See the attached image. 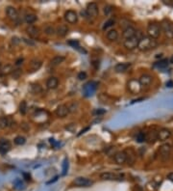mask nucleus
I'll return each instance as SVG.
<instances>
[{
    "label": "nucleus",
    "instance_id": "obj_1",
    "mask_svg": "<svg viewBox=\"0 0 173 191\" xmlns=\"http://www.w3.org/2000/svg\"><path fill=\"white\" fill-rule=\"evenodd\" d=\"M157 46V42L154 39H151L149 37H142L138 42V49L141 51H147L150 49H153Z\"/></svg>",
    "mask_w": 173,
    "mask_h": 191
},
{
    "label": "nucleus",
    "instance_id": "obj_2",
    "mask_svg": "<svg viewBox=\"0 0 173 191\" xmlns=\"http://www.w3.org/2000/svg\"><path fill=\"white\" fill-rule=\"evenodd\" d=\"M147 34H148V37L151 39H157L159 38L160 34H161V27L158 23H150L147 27Z\"/></svg>",
    "mask_w": 173,
    "mask_h": 191
},
{
    "label": "nucleus",
    "instance_id": "obj_3",
    "mask_svg": "<svg viewBox=\"0 0 173 191\" xmlns=\"http://www.w3.org/2000/svg\"><path fill=\"white\" fill-rule=\"evenodd\" d=\"M140 40V36H138L136 34V36H134L130 39H127V40L124 41V46L129 50H133V49H135L136 47H138Z\"/></svg>",
    "mask_w": 173,
    "mask_h": 191
},
{
    "label": "nucleus",
    "instance_id": "obj_4",
    "mask_svg": "<svg viewBox=\"0 0 173 191\" xmlns=\"http://www.w3.org/2000/svg\"><path fill=\"white\" fill-rule=\"evenodd\" d=\"M73 184L78 187H89L93 184V181L84 177H78L73 181Z\"/></svg>",
    "mask_w": 173,
    "mask_h": 191
},
{
    "label": "nucleus",
    "instance_id": "obj_5",
    "mask_svg": "<svg viewBox=\"0 0 173 191\" xmlns=\"http://www.w3.org/2000/svg\"><path fill=\"white\" fill-rule=\"evenodd\" d=\"M100 178L103 181H121L123 179L122 175H118V174H114L111 172L102 173L100 175Z\"/></svg>",
    "mask_w": 173,
    "mask_h": 191
},
{
    "label": "nucleus",
    "instance_id": "obj_6",
    "mask_svg": "<svg viewBox=\"0 0 173 191\" xmlns=\"http://www.w3.org/2000/svg\"><path fill=\"white\" fill-rule=\"evenodd\" d=\"M86 15H88L89 16L96 17L98 16V13H99L97 4L94 3V2L88 4V6H86Z\"/></svg>",
    "mask_w": 173,
    "mask_h": 191
},
{
    "label": "nucleus",
    "instance_id": "obj_7",
    "mask_svg": "<svg viewBox=\"0 0 173 191\" xmlns=\"http://www.w3.org/2000/svg\"><path fill=\"white\" fill-rule=\"evenodd\" d=\"M160 155H161V158L163 160H166L170 155V151H171V147L168 144H163L160 147Z\"/></svg>",
    "mask_w": 173,
    "mask_h": 191
},
{
    "label": "nucleus",
    "instance_id": "obj_8",
    "mask_svg": "<svg viewBox=\"0 0 173 191\" xmlns=\"http://www.w3.org/2000/svg\"><path fill=\"white\" fill-rule=\"evenodd\" d=\"M64 19H66L68 23L70 24H74L77 22L78 20V16H77V13L75 11H72V10H68L64 13Z\"/></svg>",
    "mask_w": 173,
    "mask_h": 191
},
{
    "label": "nucleus",
    "instance_id": "obj_9",
    "mask_svg": "<svg viewBox=\"0 0 173 191\" xmlns=\"http://www.w3.org/2000/svg\"><path fill=\"white\" fill-rule=\"evenodd\" d=\"M128 88L130 90V92H132L133 94H138L140 93V91L141 90V85L140 84L138 80L132 79L128 82Z\"/></svg>",
    "mask_w": 173,
    "mask_h": 191
},
{
    "label": "nucleus",
    "instance_id": "obj_10",
    "mask_svg": "<svg viewBox=\"0 0 173 191\" xmlns=\"http://www.w3.org/2000/svg\"><path fill=\"white\" fill-rule=\"evenodd\" d=\"M11 142L8 139H1L0 140V154H6L11 150Z\"/></svg>",
    "mask_w": 173,
    "mask_h": 191
},
{
    "label": "nucleus",
    "instance_id": "obj_11",
    "mask_svg": "<svg viewBox=\"0 0 173 191\" xmlns=\"http://www.w3.org/2000/svg\"><path fill=\"white\" fill-rule=\"evenodd\" d=\"M96 87H97V84L95 83V82H93V81L86 83L85 85V87H84V93H85V95L86 96V97H89V96H92L95 92V90H96Z\"/></svg>",
    "mask_w": 173,
    "mask_h": 191
},
{
    "label": "nucleus",
    "instance_id": "obj_12",
    "mask_svg": "<svg viewBox=\"0 0 173 191\" xmlns=\"http://www.w3.org/2000/svg\"><path fill=\"white\" fill-rule=\"evenodd\" d=\"M69 113L68 111V106H67L66 104H61L57 107L56 109V115H57L59 118H64Z\"/></svg>",
    "mask_w": 173,
    "mask_h": 191
},
{
    "label": "nucleus",
    "instance_id": "obj_13",
    "mask_svg": "<svg viewBox=\"0 0 173 191\" xmlns=\"http://www.w3.org/2000/svg\"><path fill=\"white\" fill-rule=\"evenodd\" d=\"M163 29L166 36L168 39H173V23L169 22H163Z\"/></svg>",
    "mask_w": 173,
    "mask_h": 191
},
{
    "label": "nucleus",
    "instance_id": "obj_14",
    "mask_svg": "<svg viewBox=\"0 0 173 191\" xmlns=\"http://www.w3.org/2000/svg\"><path fill=\"white\" fill-rule=\"evenodd\" d=\"M6 13H7V16L11 20H17L18 19V13H17L16 9L12 7V6H9L7 7V10H6Z\"/></svg>",
    "mask_w": 173,
    "mask_h": 191
},
{
    "label": "nucleus",
    "instance_id": "obj_15",
    "mask_svg": "<svg viewBox=\"0 0 173 191\" xmlns=\"http://www.w3.org/2000/svg\"><path fill=\"white\" fill-rule=\"evenodd\" d=\"M125 154H126V162L128 165H132L136 161V154L132 149H128L125 151Z\"/></svg>",
    "mask_w": 173,
    "mask_h": 191
},
{
    "label": "nucleus",
    "instance_id": "obj_16",
    "mask_svg": "<svg viewBox=\"0 0 173 191\" xmlns=\"http://www.w3.org/2000/svg\"><path fill=\"white\" fill-rule=\"evenodd\" d=\"M171 136V131L167 128H162L158 131V140L164 141Z\"/></svg>",
    "mask_w": 173,
    "mask_h": 191
},
{
    "label": "nucleus",
    "instance_id": "obj_17",
    "mask_svg": "<svg viewBox=\"0 0 173 191\" xmlns=\"http://www.w3.org/2000/svg\"><path fill=\"white\" fill-rule=\"evenodd\" d=\"M136 34H137L136 29L134 27H132V26H129V27L125 28L123 30L122 36H123V38L125 39V40H127V39H130V38L134 37V36H136Z\"/></svg>",
    "mask_w": 173,
    "mask_h": 191
},
{
    "label": "nucleus",
    "instance_id": "obj_18",
    "mask_svg": "<svg viewBox=\"0 0 173 191\" xmlns=\"http://www.w3.org/2000/svg\"><path fill=\"white\" fill-rule=\"evenodd\" d=\"M114 158H115V163H118L119 165L125 163L126 162V154H125V151H118V153H115Z\"/></svg>",
    "mask_w": 173,
    "mask_h": 191
},
{
    "label": "nucleus",
    "instance_id": "obj_19",
    "mask_svg": "<svg viewBox=\"0 0 173 191\" xmlns=\"http://www.w3.org/2000/svg\"><path fill=\"white\" fill-rule=\"evenodd\" d=\"M131 67V63H119L118 65H115V71L118 73H122L128 71V69Z\"/></svg>",
    "mask_w": 173,
    "mask_h": 191
},
{
    "label": "nucleus",
    "instance_id": "obj_20",
    "mask_svg": "<svg viewBox=\"0 0 173 191\" xmlns=\"http://www.w3.org/2000/svg\"><path fill=\"white\" fill-rule=\"evenodd\" d=\"M26 32L28 33V35L32 38H37L40 35V29L34 25H29L27 28H26Z\"/></svg>",
    "mask_w": 173,
    "mask_h": 191
},
{
    "label": "nucleus",
    "instance_id": "obj_21",
    "mask_svg": "<svg viewBox=\"0 0 173 191\" xmlns=\"http://www.w3.org/2000/svg\"><path fill=\"white\" fill-rule=\"evenodd\" d=\"M59 80L57 77H49L46 81V86L48 89H56L58 87Z\"/></svg>",
    "mask_w": 173,
    "mask_h": 191
},
{
    "label": "nucleus",
    "instance_id": "obj_22",
    "mask_svg": "<svg viewBox=\"0 0 173 191\" xmlns=\"http://www.w3.org/2000/svg\"><path fill=\"white\" fill-rule=\"evenodd\" d=\"M140 84L141 86H148L151 84V82H152V76L149 75H143L140 77Z\"/></svg>",
    "mask_w": 173,
    "mask_h": 191
},
{
    "label": "nucleus",
    "instance_id": "obj_23",
    "mask_svg": "<svg viewBox=\"0 0 173 191\" xmlns=\"http://www.w3.org/2000/svg\"><path fill=\"white\" fill-rule=\"evenodd\" d=\"M68 31H69L68 27L67 25H64V24H62V25L58 26L57 29H56V33H57V35H58V36H60V37L67 36Z\"/></svg>",
    "mask_w": 173,
    "mask_h": 191
},
{
    "label": "nucleus",
    "instance_id": "obj_24",
    "mask_svg": "<svg viewBox=\"0 0 173 191\" xmlns=\"http://www.w3.org/2000/svg\"><path fill=\"white\" fill-rule=\"evenodd\" d=\"M66 60V58L64 57V56H61V55H58V56H55V57H53L51 60H50V65L52 67H56V66H59V65H61L62 63H64V61Z\"/></svg>",
    "mask_w": 173,
    "mask_h": 191
},
{
    "label": "nucleus",
    "instance_id": "obj_25",
    "mask_svg": "<svg viewBox=\"0 0 173 191\" xmlns=\"http://www.w3.org/2000/svg\"><path fill=\"white\" fill-rule=\"evenodd\" d=\"M42 66V62L38 59H33L31 62H30V68L33 71H38Z\"/></svg>",
    "mask_w": 173,
    "mask_h": 191
},
{
    "label": "nucleus",
    "instance_id": "obj_26",
    "mask_svg": "<svg viewBox=\"0 0 173 191\" xmlns=\"http://www.w3.org/2000/svg\"><path fill=\"white\" fill-rule=\"evenodd\" d=\"M118 33L116 30H110V31H108L107 33V39L111 42H115L118 40Z\"/></svg>",
    "mask_w": 173,
    "mask_h": 191
},
{
    "label": "nucleus",
    "instance_id": "obj_27",
    "mask_svg": "<svg viewBox=\"0 0 173 191\" xmlns=\"http://www.w3.org/2000/svg\"><path fill=\"white\" fill-rule=\"evenodd\" d=\"M146 140L152 143L156 140H158V132H156L155 130H151L146 134Z\"/></svg>",
    "mask_w": 173,
    "mask_h": 191
},
{
    "label": "nucleus",
    "instance_id": "obj_28",
    "mask_svg": "<svg viewBox=\"0 0 173 191\" xmlns=\"http://www.w3.org/2000/svg\"><path fill=\"white\" fill-rule=\"evenodd\" d=\"M168 64H169L168 60L167 59H163V60L159 61V62H157V63H155L154 67L158 68V69H166L168 66Z\"/></svg>",
    "mask_w": 173,
    "mask_h": 191
},
{
    "label": "nucleus",
    "instance_id": "obj_29",
    "mask_svg": "<svg viewBox=\"0 0 173 191\" xmlns=\"http://www.w3.org/2000/svg\"><path fill=\"white\" fill-rule=\"evenodd\" d=\"M0 72H1L2 75H10L13 72H14V69L11 66V65H6L2 68H0Z\"/></svg>",
    "mask_w": 173,
    "mask_h": 191
},
{
    "label": "nucleus",
    "instance_id": "obj_30",
    "mask_svg": "<svg viewBox=\"0 0 173 191\" xmlns=\"http://www.w3.org/2000/svg\"><path fill=\"white\" fill-rule=\"evenodd\" d=\"M37 19H38L37 16L34 15V14H29V15H27V16H25V22L28 23V24H32V23H34Z\"/></svg>",
    "mask_w": 173,
    "mask_h": 191
},
{
    "label": "nucleus",
    "instance_id": "obj_31",
    "mask_svg": "<svg viewBox=\"0 0 173 191\" xmlns=\"http://www.w3.org/2000/svg\"><path fill=\"white\" fill-rule=\"evenodd\" d=\"M9 127V118L0 117V128H6Z\"/></svg>",
    "mask_w": 173,
    "mask_h": 191
},
{
    "label": "nucleus",
    "instance_id": "obj_32",
    "mask_svg": "<svg viewBox=\"0 0 173 191\" xmlns=\"http://www.w3.org/2000/svg\"><path fill=\"white\" fill-rule=\"evenodd\" d=\"M27 110H28V106H27V103H26V101H21L20 104H19V112L21 113L22 115H25L26 113H27Z\"/></svg>",
    "mask_w": 173,
    "mask_h": 191
},
{
    "label": "nucleus",
    "instance_id": "obj_33",
    "mask_svg": "<svg viewBox=\"0 0 173 191\" xmlns=\"http://www.w3.org/2000/svg\"><path fill=\"white\" fill-rule=\"evenodd\" d=\"M30 91H31L33 94H38L41 92V88L38 84H31V86H30Z\"/></svg>",
    "mask_w": 173,
    "mask_h": 191
},
{
    "label": "nucleus",
    "instance_id": "obj_34",
    "mask_svg": "<svg viewBox=\"0 0 173 191\" xmlns=\"http://www.w3.org/2000/svg\"><path fill=\"white\" fill-rule=\"evenodd\" d=\"M14 142H15V144H16V145L21 146V145L25 144V142H26V138H25V137H23V136H21V135L16 136V137L15 138Z\"/></svg>",
    "mask_w": 173,
    "mask_h": 191
},
{
    "label": "nucleus",
    "instance_id": "obj_35",
    "mask_svg": "<svg viewBox=\"0 0 173 191\" xmlns=\"http://www.w3.org/2000/svg\"><path fill=\"white\" fill-rule=\"evenodd\" d=\"M136 139L138 143H143L144 141H146V134L143 132H138Z\"/></svg>",
    "mask_w": 173,
    "mask_h": 191
},
{
    "label": "nucleus",
    "instance_id": "obj_36",
    "mask_svg": "<svg viewBox=\"0 0 173 191\" xmlns=\"http://www.w3.org/2000/svg\"><path fill=\"white\" fill-rule=\"evenodd\" d=\"M67 170H68V160L66 157L63 161V173H62V175L66 176L67 173Z\"/></svg>",
    "mask_w": 173,
    "mask_h": 191
},
{
    "label": "nucleus",
    "instance_id": "obj_37",
    "mask_svg": "<svg viewBox=\"0 0 173 191\" xmlns=\"http://www.w3.org/2000/svg\"><path fill=\"white\" fill-rule=\"evenodd\" d=\"M44 33L47 34V35H54L56 33V30H55V28L53 27V26L48 25V26H46V27L44 28Z\"/></svg>",
    "mask_w": 173,
    "mask_h": 191
},
{
    "label": "nucleus",
    "instance_id": "obj_38",
    "mask_svg": "<svg viewBox=\"0 0 173 191\" xmlns=\"http://www.w3.org/2000/svg\"><path fill=\"white\" fill-rule=\"evenodd\" d=\"M14 185H15V188H16V189H18V190H20V189H23L24 187H23V184H22V181H21L20 180H16L15 181V182H14Z\"/></svg>",
    "mask_w": 173,
    "mask_h": 191
},
{
    "label": "nucleus",
    "instance_id": "obj_39",
    "mask_svg": "<svg viewBox=\"0 0 173 191\" xmlns=\"http://www.w3.org/2000/svg\"><path fill=\"white\" fill-rule=\"evenodd\" d=\"M114 24H115V20H114V19H109V20H107L106 22L104 23L103 29L106 30V29H108L109 27H111V26H112Z\"/></svg>",
    "mask_w": 173,
    "mask_h": 191
},
{
    "label": "nucleus",
    "instance_id": "obj_40",
    "mask_svg": "<svg viewBox=\"0 0 173 191\" xmlns=\"http://www.w3.org/2000/svg\"><path fill=\"white\" fill-rule=\"evenodd\" d=\"M66 128L68 130V131H70L71 133H74L76 130V125H75V124H69L67 125Z\"/></svg>",
    "mask_w": 173,
    "mask_h": 191
},
{
    "label": "nucleus",
    "instance_id": "obj_41",
    "mask_svg": "<svg viewBox=\"0 0 173 191\" xmlns=\"http://www.w3.org/2000/svg\"><path fill=\"white\" fill-rule=\"evenodd\" d=\"M68 45H70L72 47H74V48H78V47H79V42L75 40H70L68 41Z\"/></svg>",
    "mask_w": 173,
    "mask_h": 191
},
{
    "label": "nucleus",
    "instance_id": "obj_42",
    "mask_svg": "<svg viewBox=\"0 0 173 191\" xmlns=\"http://www.w3.org/2000/svg\"><path fill=\"white\" fill-rule=\"evenodd\" d=\"M77 78L79 80H84V79H86V73L85 72H79L77 75Z\"/></svg>",
    "mask_w": 173,
    "mask_h": 191
},
{
    "label": "nucleus",
    "instance_id": "obj_43",
    "mask_svg": "<svg viewBox=\"0 0 173 191\" xmlns=\"http://www.w3.org/2000/svg\"><path fill=\"white\" fill-rule=\"evenodd\" d=\"M106 113V110L105 109H95L93 111V115H103Z\"/></svg>",
    "mask_w": 173,
    "mask_h": 191
},
{
    "label": "nucleus",
    "instance_id": "obj_44",
    "mask_svg": "<svg viewBox=\"0 0 173 191\" xmlns=\"http://www.w3.org/2000/svg\"><path fill=\"white\" fill-rule=\"evenodd\" d=\"M77 107H78L77 103H72L71 105L68 107V111L69 112H75L77 110Z\"/></svg>",
    "mask_w": 173,
    "mask_h": 191
},
{
    "label": "nucleus",
    "instance_id": "obj_45",
    "mask_svg": "<svg viewBox=\"0 0 173 191\" xmlns=\"http://www.w3.org/2000/svg\"><path fill=\"white\" fill-rule=\"evenodd\" d=\"M12 43H14V45H18L20 43V39L17 38V37H13L12 38Z\"/></svg>",
    "mask_w": 173,
    "mask_h": 191
},
{
    "label": "nucleus",
    "instance_id": "obj_46",
    "mask_svg": "<svg viewBox=\"0 0 173 191\" xmlns=\"http://www.w3.org/2000/svg\"><path fill=\"white\" fill-rule=\"evenodd\" d=\"M23 41L26 43H27V45H29V46H35V43L34 42H32V41H28L27 40V39H23Z\"/></svg>",
    "mask_w": 173,
    "mask_h": 191
},
{
    "label": "nucleus",
    "instance_id": "obj_47",
    "mask_svg": "<svg viewBox=\"0 0 173 191\" xmlns=\"http://www.w3.org/2000/svg\"><path fill=\"white\" fill-rule=\"evenodd\" d=\"M22 62H23V58H19L16 61V66H19L20 64H22Z\"/></svg>",
    "mask_w": 173,
    "mask_h": 191
},
{
    "label": "nucleus",
    "instance_id": "obj_48",
    "mask_svg": "<svg viewBox=\"0 0 173 191\" xmlns=\"http://www.w3.org/2000/svg\"><path fill=\"white\" fill-rule=\"evenodd\" d=\"M110 8H111L110 6L105 7V10H104V12H105V14H106V15H108V14H109V13L112 11V9H110Z\"/></svg>",
    "mask_w": 173,
    "mask_h": 191
},
{
    "label": "nucleus",
    "instance_id": "obj_49",
    "mask_svg": "<svg viewBox=\"0 0 173 191\" xmlns=\"http://www.w3.org/2000/svg\"><path fill=\"white\" fill-rule=\"evenodd\" d=\"M167 179L169 180L170 181H172L173 182V173H169L167 175Z\"/></svg>",
    "mask_w": 173,
    "mask_h": 191
},
{
    "label": "nucleus",
    "instance_id": "obj_50",
    "mask_svg": "<svg viewBox=\"0 0 173 191\" xmlns=\"http://www.w3.org/2000/svg\"><path fill=\"white\" fill-rule=\"evenodd\" d=\"M23 177L25 178V180H26V181H30V175H29V174L23 173Z\"/></svg>",
    "mask_w": 173,
    "mask_h": 191
},
{
    "label": "nucleus",
    "instance_id": "obj_51",
    "mask_svg": "<svg viewBox=\"0 0 173 191\" xmlns=\"http://www.w3.org/2000/svg\"><path fill=\"white\" fill-rule=\"evenodd\" d=\"M166 86L169 87V88H171V87H173V82L172 81H167L166 82Z\"/></svg>",
    "mask_w": 173,
    "mask_h": 191
},
{
    "label": "nucleus",
    "instance_id": "obj_52",
    "mask_svg": "<svg viewBox=\"0 0 173 191\" xmlns=\"http://www.w3.org/2000/svg\"><path fill=\"white\" fill-rule=\"evenodd\" d=\"M58 180V177H55L54 178V180H52V181H48V182H47V184H52V182H54V181H57Z\"/></svg>",
    "mask_w": 173,
    "mask_h": 191
},
{
    "label": "nucleus",
    "instance_id": "obj_53",
    "mask_svg": "<svg viewBox=\"0 0 173 191\" xmlns=\"http://www.w3.org/2000/svg\"><path fill=\"white\" fill-rule=\"evenodd\" d=\"M88 129H89V128H85L84 130H82V131H81V132H80L79 134H78V135H81V134H83V133H85V131H86V130H88Z\"/></svg>",
    "mask_w": 173,
    "mask_h": 191
},
{
    "label": "nucleus",
    "instance_id": "obj_54",
    "mask_svg": "<svg viewBox=\"0 0 173 191\" xmlns=\"http://www.w3.org/2000/svg\"><path fill=\"white\" fill-rule=\"evenodd\" d=\"M168 62H169V64H173V55H172V57L169 59V61H168Z\"/></svg>",
    "mask_w": 173,
    "mask_h": 191
},
{
    "label": "nucleus",
    "instance_id": "obj_55",
    "mask_svg": "<svg viewBox=\"0 0 173 191\" xmlns=\"http://www.w3.org/2000/svg\"><path fill=\"white\" fill-rule=\"evenodd\" d=\"M0 68H1V65H0Z\"/></svg>",
    "mask_w": 173,
    "mask_h": 191
}]
</instances>
